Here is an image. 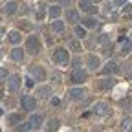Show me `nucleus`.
<instances>
[{
    "instance_id": "6e6552de",
    "label": "nucleus",
    "mask_w": 132,
    "mask_h": 132,
    "mask_svg": "<svg viewBox=\"0 0 132 132\" xmlns=\"http://www.w3.org/2000/svg\"><path fill=\"white\" fill-rule=\"evenodd\" d=\"M79 19H81V13H79V9H75V7L66 9V22L75 24V22H79Z\"/></svg>"
},
{
    "instance_id": "423d86ee",
    "label": "nucleus",
    "mask_w": 132,
    "mask_h": 132,
    "mask_svg": "<svg viewBox=\"0 0 132 132\" xmlns=\"http://www.w3.org/2000/svg\"><path fill=\"white\" fill-rule=\"evenodd\" d=\"M92 112H94L95 116H101V118H105V116H110V106H108V103L99 101V103H95V105H94Z\"/></svg>"
},
{
    "instance_id": "cd10ccee",
    "label": "nucleus",
    "mask_w": 132,
    "mask_h": 132,
    "mask_svg": "<svg viewBox=\"0 0 132 132\" xmlns=\"http://www.w3.org/2000/svg\"><path fill=\"white\" fill-rule=\"evenodd\" d=\"M44 16H46V6H40V7L35 11V19H37V20H42Z\"/></svg>"
},
{
    "instance_id": "c756f323",
    "label": "nucleus",
    "mask_w": 132,
    "mask_h": 132,
    "mask_svg": "<svg viewBox=\"0 0 132 132\" xmlns=\"http://www.w3.org/2000/svg\"><path fill=\"white\" fill-rule=\"evenodd\" d=\"M81 64H82V59H81V57L77 55V57H75V59L72 61V66H73V68H81Z\"/></svg>"
},
{
    "instance_id": "20e7f679",
    "label": "nucleus",
    "mask_w": 132,
    "mask_h": 132,
    "mask_svg": "<svg viewBox=\"0 0 132 132\" xmlns=\"http://www.w3.org/2000/svg\"><path fill=\"white\" fill-rule=\"evenodd\" d=\"M20 106H22V110H26V112H33V110L37 108V97L24 95V97L20 99Z\"/></svg>"
},
{
    "instance_id": "ea45409f",
    "label": "nucleus",
    "mask_w": 132,
    "mask_h": 132,
    "mask_svg": "<svg viewBox=\"0 0 132 132\" xmlns=\"http://www.w3.org/2000/svg\"><path fill=\"white\" fill-rule=\"evenodd\" d=\"M52 105H55V106H59V99H55V97H53V99H52Z\"/></svg>"
},
{
    "instance_id": "1a4fd4ad",
    "label": "nucleus",
    "mask_w": 132,
    "mask_h": 132,
    "mask_svg": "<svg viewBox=\"0 0 132 132\" xmlns=\"http://www.w3.org/2000/svg\"><path fill=\"white\" fill-rule=\"evenodd\" d=\"M20 77L19 75H11L9 79H7V90L9 92H16V90H19L20 88Z\"/></svg>"
},
{
    "instance_id": "f704fd0d",
    "label": "nucleus",
    "mask_w": 132,
    "mask_h": 132,
    "mask_svg": "<svg viewBox=\"0 0 132 132\" xmlns=\"http://www.w3.org/2000/svg\"><path fill=\"white\" fill-rule=\"evenodd\" d=\"M19 11H20V13H22V15H26V13H28V11H29V7H28V6H24V4H22V6H19Z\"/></svg>"
},
{
    "instance_id": "393cba45",
    "label": "nucleus",
    "mask_w": 132,
    "mask_h": 132,
    "mask_svg": "<svg viewBox=\"0 0 132 132\" xmlns=\"http://www.w3.org/2000/svg\"><path fill=\"white\" fill-rule=\"evenodd\" d=\"M130 52H132V40L127 39V40L123 42V46H121V53H123V55H128Z\"/></svg>"
},
{
    "instance_id": "37998d69",
    "label": "nucleus",
    "mask_w": 132,
    "mask_h": 132,
    "mask_svg": "<svg viewBox=\"0 0 132 132\" xmlns=\"http://www.w3.org/2000/svg\"><path fill=\"white\" fill-rule=\"evenodd\" d=\"M2 35H4V28H0V39H2Z\"/></svg>"
},
{
    "instance_id": "aec40b11",
    "label": "nucleus",
    "mask_w": 132,
    "mask_h": 132,
    "mask_svg": "<svg viewBox=\"0 0 132 132\" xmlns=\"http://www.w3.org/2000/svg\"><path fill=\"white\" fill-rule=\"evenodd\" d=\"M64 28H66V22H62V20H59V19L52 22V31H55V33H62Z\"/></svg>"
},
{
    "instance_id": "4468645a",
    "label": "nucleus",
    "mask_w": 132,
    "mask_h": 132,
    "mask_svg": "<svg viewBox=\"0 0 132 132\" xmlns=\"http://www.w3.org/2000/svg\"><path fill=\"white\" fill-rule=\"evenodd\" d=\"M42 121H44L42 114H33L31 118H29V125H31V128H40Z\"/></svg>"
},
{
    "instance_id": "e433bc0d",
    "label": "nucleus",
    "mask_w": 132,
    "mask_h": 132,
    "mask_svg": "<svg viewBox=\"0 0 132 132\" xmlns=\"http://www.w3.org/2000/svg\"><path fill=\"white\" fill-rule=\"evenodd\" d=\"M119 105H121V106H128L130 103H128V99H121V101H119Z\"/></svg>"
},
{
    "instance_id": "4be33fe9",
    "label": "nucleus",
    "mask_w": 132,
    "mask_h": 132,
    "mask_svg": "<svg viewBox=\"0 0 132 132\" xmlns=\"http://www.w3.org/2000/svg\"><path fill=\"white\" fill-rule=\"evenodd\" d=\"M59 125H61V121H59L57 118L50 119V121H48V125H46V132H55V130L59 128Z\"/></svg>"
},
{
    "instance_id": "c03bdc74",
    "label": "nucleus",
    "mask_w": 132,
    "mask_h": 132,
    "mask_svg": "<svg viewBox=\"0 0 132 132\" xmlns=\"http://www.w3.org/2000/svg\"><path fill=\"white\" fill-rule=\"evenodd\" d=\"M92 2H94V4H99V2H101V0H92Z\"/></svg>"
},
{
    "instance_id": "6ab92c4d",
    "label": "nucleus",
    "mask_w": 132,
    "mask_h": 132,
    "mask_svg": "<svg viewBox=\"0 0 132 132\" xmlns=\"http://www.w3.org/2000/svg\"><path fill=\"white\" fill-rule=\"evenodd\" d=\"M7 39H9V42H11V44H15V46H16V44L22 40V35H20L19 31H15V29H13V31H9V33H7Z\"/></svg>"
},
{
    "instance_id": "f8f14e48",
    "label": "nucleus",
    "mask_w": 132,
    "mask_h": 132,
    "mask_svg": "<svg viewBox=\"0 0 132 132\" xmlns=\"http://www.w3.org/2000/svg\"><path fill=\"white\" fill-rule=\"evenodd\" d=\"M37 95L40 99H48V97H52V86H48V85H42L37 88Z\"/></svg>"
},
{
    "instance_id": "a19ab883",
    "label": "nucleus",
    "mask_w": 132,
    "mask_h": 132,
    "mask_svg": "<svg viewBox=\"0 0 132 132\" xmlns=\"http://www.w3.org/2000/svg\"><path fill=\"white\" fill-rule=\"evenodd\" d=\"M2 92H4V85L0 82V99H2Z\"/></svg>"
},
{
    "instance_id": "ddd939ff",
    "label": "nucleus",
    "mask_w": 132,
    "mask_h": 132,
    "mask_svg": "<svg viewBox=\"0 0 132 132\" xmlns=\"http://www.w3.org/2000/svg\"><path fill=\"white\" fill-rule=\"evenodd\" d=\"M119 68H118V62L116 61H108L106 64H105V68L101 70V73H105V75H108V73H116Z\"/></svg>"
},
{
    "instance_id": "2f4dec72",
    "label": "nucleus",
    "mask_w": 132,
    "mask_h": 132,
    "mask_svg": "<svg viewBox=\"0 0 132 132\" xmlns=\"http://www.w3.org/2000/svg\"><path fill=\"white\" fill-rule=\"evenodd\" d=\"M33 81H35L33 77H28V79H26V86H28V88H33V86H35V82H33Z\"/></svg>"
},
{
    "instance_id": "79ce46f5",
    "label": "nucleus",
    "mask_w": 132,
    "mask_h": 132,
    "mask_svg": "<svg viewBox=\"0 0 132 132\" xmlns=\"http://www.w3.org/2000/svg\"><path fill=\"white\" fill-rule=\"evenodd\" d=\"M59 2H61V4H64V6H68V4H70V0H59Z\"/></svg>"
},
{
    "instance_id": "5701e85b",
    "label": "nucleus",
    "mask_w": 132,
    "mask_h": 132,
    "mask_svg": "<svg viewBox=\"0 0 132 132\" xmlns=\"http://www.w3.org/2000/svg\"><path fill=\"white\" fill-rule=\"evenodd\" d=\"M132 130V119L130 118H125L119 125V132H130Z\"/></svg>"
},
{
    "instance_id": "0eeeda50",
    "label": "nucleus",
    "mask_w": 132,
    "mask_h": 132,
    "mask_svg": "<svg viewBox=\"0 0 132 132\" xmlns=\"http://www.w3.org/2000/svg\"><path fill=\"white\" fill-rule=\"evenodd\" d=\"M68 94H70V97L73 99V101H81V99L86 97V90L82 88V86H75V88H72Z\"/></svg>"
},
{
    "instance_id": "f257e3e1",
    "label": "nucleus",
    "mask_w": 132,
    "mask_h": 132,
    "mask_svg": "<svg viewBox=\"0 0 132 132\" xmlns=\"http://www.w3.org/2000/svg\"><path fill=\"white\" fill-rule=\"evenodd\" d=\"M52 61L57 62V64H68L70 62V52L66 48H55L53 53H52Z\"/></svg>"
},
{
    "instance_id": "f03ea898",
    "label": "nucleus",
    "mask_w": 132,
    "mask_h": 132,
    "mask_svg": "<svg viewBox=\"0 0 132 132\" xmlns=\"http://www.w3.org/2000/svg\"><path fill=\"white\" fill-rule=\"evenodd\" d=\"M40 50H42V44L37 35H29L26 39V52H29L31 55H37V53H40Z\"/></svg>"
},
{
    "instance_id": "bb28decb",
    "label": "nucleus",
    "mask_w": 132,
    "mask_h": 132,
    "mask_svg": "<svg viewBox=\"0 0 132 132\" xmlns=\"http://www.w3.org/2000/svg\"><path fill=\"white\" fill-rule=\"evenodd\" d=\"M68 50L79 53V52H81V42H79V40H70V42H68Z\"/></svg>"
},
{
    "instance_id": "2eb2a0df",
    "label": "nucleus",
    "mask_w": 132,
    "mask_h": 132,
    "mask_svg": "<svg viewBox=\"0 0 132 132\" xmlns=\"http://www.w3.org/2000/svg\"><path fill=\"white\" fill-rule=\"evenodd\" d=\"M16 11H19V4H16L15 0H9V2L6 4V7H4V13H6L7 16H11V15H15Z\"/></svg>"
},
{
    "instance_id": "72a5a7b5",
    "label": "nucleus",
    "mask_w": 132,
    "mask_h": 132,
    "mask_svg": "<svg viewBox=\"0 0 132 132\" xmlns=\"http://www.w3.org/2000/svg\"><path fill=\"white\" fill-rule=\"evenodd\" d=\"M106 40H108V35H99V39H97L99 44H106Z\"/></svg>"
},
{
    "instance_id": "b1692460",
    "label": "nucleus",
    "mask_w": 132,
    "mask_h": 132,
    "mask_svg": "<svg viewBox=\"0 0 132 132\" xmlns=\"http://www.w3.org/2000/svg\"><path fill=\"white\" fill-rule=\"evenodd\" d=\"M81 22H82V26H85V28H95V26H97V20L94 19V16H85Z\"/></svg>"
},
{
    "instance_id": "c9c22d12",
    "label": "nucleus",
    "mask_w": 132,
    "mask_h": 132,
    "mask_svg": "<svg viewBox=\"0 0 132 132\" xmlns=\"http://www.w3.org/2000/svg\"><path fill=\"white\" fill-rule=\"evenodd\" d=\"M4 77H7V70L6 68H0V79H4Z\"/></svg>"
},
{
    "instance_id": "7ed1b4c3",
    "label": "nucleus",
    "mask_w": 132,
    "mask_h": 132,
    "mask_svg": "<svg viewBox=\"0 0 132 132\" xmlns=\"http://www.w3.org/2000/svg\"><path fill=\"white\" fill-rule=\"evenodd\" d=\"M88 79V73H86V70H82V68H73V72H72V75H70V82L72 85H82Z\"/></svg>"
},
{
    "instance_id": "412c9836",
    "label": "nucleus",
    "mask_w": 132,
    "mask_h": 132,
    "mask_svg": "<svg viewBox=\"0 0 132 132\" xmlns=\"http://www.w3.org/2000/svg\"><path fill=\"white\" fill-rule=\"evenodd\" d=\"M22 123V114H9L7 116V125H19Z\"/></svg>"
},
{
    "instance_id": "f3484780",
    "label": "nucleus",
    "mask_w": 132,
    "mask_h": 132,
    "mask_svg": "<svg viewBox=\"0 0 132 132\" xmlns=\"http://www.w3.org/2000/svg\"><path fill=\"white\" fill-rule=\"evenodd\" d=\"M9 57H11L13 61H16V62H20V61H24V52H22L20 48H16V46H15L11 52H9Z\"/></svg>"
},
{
    "instance_id": "9b49d317",
    "label": "nucleus",
    "mask_w": 132,
    "mask_h": 132,
    "mask_svg": "<svg viewBox=\"0 0 132 132\" xmlns=\"http://www.w3.org/2000/svg\"><path fill=\"white\" fill-rule=\"evenodd\" d=\"M114 82H116V81H114L112 77H110V79H108V77H106V79H101V81H97V90L106 92V90H110V88L114 86Z\"/></svg>"
},
{
    "instance_id": "a18cd8bd",
    "label": "nucleus",
    "mask_w": 132,
    "mask_h": 132,
    "mask_svg": "<svg viewBox=\"0 0 132 132\" xmlns=\"http://www.w3.org/2000/svg\"><path fill=\"white\" fill-rule=\"evenodd\" d=\"M128 77H130V81H132V72H130V75H128Z\"/></svg>"
},
{
    "instance_id": "4c0bfd02",
    "label": "nucleus",
    "mask_w": 132,
    "mask_h": 132,
    "mask_svg": "<svg viewBox=\"0 0 132 132\" xmlns=\"http://www.w3.org/2000/svg\"><path fill=\"white\" fill-rule=\"evenodd\" d=\"M127 0H116V6H125Z\"/></svg>"
},
{
    "instance_id": "a878e982",
    "label": "nucleus",
    "mask_w": 132,
    "mask_h": 132,
    "mask_svg": "<svg viewBox=\"0 0 132 132\" xmlns=\"http://www.w3.org/2000/svg\"><path fill=\"white\" fill-rule=\"evenodd\" d=\"M73 33H75V37L85 39V37H86V28H82V26H75V28H73Z\"/></svg>"
},
{
    "instance_id": "473e14b6",
    "label": "nucleus",
    "mask_w": 132,
    "mask_h": 132,
    "mask_svg": "<svg viewBox=\"0 0 132 132\" xmlns=\"http://www.w3.org/2000/svg\"><path fill=\"white\" fill-rule=\"evenodd\" d=\"M90 103H92V97H85V101L81 103V108H86V106H88Z\"/></svg>"
},
{
    "instance_id": "7c9ffc66",
    "label": "nucleus",
    "mask_w": 132,
    "mask_h": 132,
    "mask_svg": "<svg viewBox=\"0 0 132 132\" xmlns=\"http://www.w3.org/2000/svg\"><path fill=\"white\" fill-rule=\"evenodd\" d=\"M105 55H112L114 53V46L112 44H105V52H103Z\"/></svg>"
},
{
    "instance_id": "39448f33",
    "label": "nucleus",
    "mask_w": 132,
    "mask_h": 132,
    "mask_svg": "<svg viewBox=\"0 0 132 132\" xmlns=\"http://www.w3.org/2000/svg\"><path fill=\"white\" fill-rule=\"evenodd\" d=\"M29 73H31V77L35 81H46V70L42 68L40 64H33L29 68Z\"/></svg>"
},
{
    "instance_id": "c85d7f7f",
    "label": "nucleus",
    "mask_w": 132,
    "mask_h": 132,
    "mask_svg": "<svg viewBox=\"0 0 132 132\" xmlns=\"http://www.w3.org/2000/svg\"><path fill=\"white\" fill-rule=\"evenodd\" d=\"M16 130H19V132H29V130H31V125H29V121H28V123H19Z\"/></svg>"
},
{
    "instance_id": "9d476101",
    "label": "nucleus",
    "mask_w": 132,
    "mask_h": 132,
    "mask_svg": "<svg viewBox=\"0 0 132 132\" xmlns=\"http://www.w3.org/2000/svg\"><path fill=\"white\" fill-rule=\"evenodd\" d=\"M86 66H88L92 72H95V70H99V66H101V59H99L97 55H88V59H86Z\"/></svg>"
},
{
    "instance_id": "a211bd4d",
    "label": "nucleus",
    "mask_w": 132,
    "mask_h": 132,
    "mask_svg": "<svg viewBox=\"0 0 132 132\" xmlns=\"http://www.w3.org/2000/svg\"><path fill=\"white\" fill-rule=\"evenodd\" d=\"M79 7L86 13H95V6L92 4V0H81L79 2Z\"/></svg>"
},
{
    "instance_id": "dca6fc26",
    "label": "nucleus",
    "mask_w": 132,
    "mask_h": 132,
    "mask_svg": "<svg viewBox=\"0 0 132 132\" xmlns=\"http://www.w3.org/2000/svg\"><path fill=\"white\" fill-rule=\"evenodd\" d=\"M61 13H62V6L55 4V6H52V7H50V11H48V16H50V19H53V20H57L59 16H61Z\"/></svg>"
},
{
    "instance_id": "58836bf2",
    "label": "nucleus",
    "mask_w": 132,
    "mask_h": 132,
    "mask_svg": "<svg viewBox=\"0 0 132 132\" xmlns=\"http://www.w3.org/2000/svg\"><path fill=\"white\" fill-rule=\"evenodd\" d=\"M130 7H132L130 4H125V7H123V13H128V11H130Z\"/></svg>"
}]
</instances>
